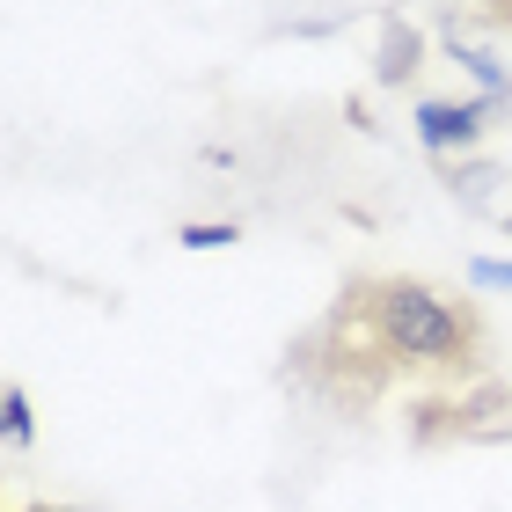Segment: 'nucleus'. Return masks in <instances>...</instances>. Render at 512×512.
I'll return each instance as SVG.
<instances>
[{"label":"nucleus","instance_id":"1","mask_svg":"<svg viewBox=\"0 0 512 512\" xmlns=\"http://www.w3.org/2000/svg\"><path fill=\"white\" fill-rule=\"evenodd\" d=\"M352 286L403 381L447 388V381L491 374V322H483L476 300L432 286V278H410V271H352Z\"/></svg>","mask_w":512,"mask_h":512},{"label":"nucleus","instance_id":"2","mask_svg":"<svg viewBox=\"0 0 512 512\" xmlns=\"http://www.w3.org/2000/svg\"><path fill=\"white\" fill-rule=\"evenodd\" d=\"M410 439L417 447H505L512 439V381L476 374V381H447V388L417 395Z\"/></svg>","mask_w":512,"mask_h":512},{"label":"nucleus","instance_id":"3","mask_svg":"<svg viewBox=\"0 0 512 512\" xmlns=\"http://www.w3.org/2000/svg\"><path fill=\"white\" fill-rule=\"evenodd\" d=\"M491 110L498 103H439V96H425L417 103V139H425V154H469L476 139H483V125H491Z\"/></svg>","mask_w":512,"mask_h":512},{"label":"nucleus","instance_id":"4","mask_svg":"<svg viewBox=\"0 0 512 512\" xmlns=\"http://www.w3.org/2000/svg\"><path fill=\"white\" fill-rule=\"evenodd\" d=\"M417 59H425V37H417L403 15H381V59H374L381 88H403V81H417Z\"/></svg>","mask_w":512,"mask_h":512},{"label":"nucleus","instance_id":"5","mask_svg":"<svg viewBox=\"0 0 512 512\" xmlns=\"http://www.w3.org/2000/svg\"><path fill=\"white\" fill-rule=\"evenodd\" d=\"M447 22H454V30H491V37H512V0H461Z\"/></svg>","mask_w":512,"mask_h":512},{"label":"nucleus","instance_id":"6","mask_svg":"<svg viewBox=\"0 0 512 512\" xmlns=\"http://www.w3.org/2000/svg\"><path fill=\"white\" fill-rule=\"evenodd\" d=\"M491 183H498V169H483V161H454L447 191H454V198H469V205H483V198H491Z\"/></svg>","mask_w":512,"mask_h":512},{"label":"nucleus","instance_id":"7","mask_svg":"<svg viewBox=\"0 0 512 512\" xmlns=\"http://www.w3.org/2000/svg\"><path fill=\"white\" fill-rule=\"evenodd\" d=\"M0 425H8V447H30V432H37V417H30V395H22L15 381H8V395H0Z\"/></svg>","mask_w":512,"mask_h":512},{"label":"nucleus","instance_id":"8","mask_svg":"<svg viewBox=\"0 0 512 512\" xmlns=\"http://www.w3.org/2000/svg\"><path fill=\"white\" fill-rule=\"evenodd\" d=\"M227 242H242V227L235 220H191V227H183V249H227Z\"/></svg>","mask_w":512,"mask_h":512},{"label":"nucleus","instance_id":"9","mask_svg":"<svg viewBox=\"0 0 512 512\" xmlns=\"http://www.w3.org/2000/svg\"><path fill=\"white\" fill-rule=\"evenodd\" d=\"M469 286H498V293H512V264H491V256H476V264H469Z\"/></svg>","mask_w":512,"mask_h":512},{"label":"nucleus","instance_id":"10","mask_svg":"<svg viewBox=\"0 0 512 512\" xmlns=\"http://www.w3.org/2000/svg\"><path fill=\"white\" fill-rule=\"evenodd\" d=\"M15 512H81V505H15Z\"/></svg>","mask_w":512,"mask_h":512}]
</instances>
